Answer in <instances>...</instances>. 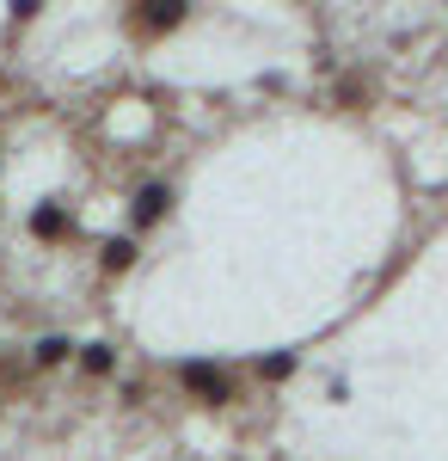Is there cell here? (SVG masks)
Wrapping results in <instances>:
<instances>
[{
    "instance_id": "obj_4",
    "label": "cell",
    "mask_w": 448,
    "mask_h": 461,
    "mask_svg": "<svg viewBox=\"0 0 448 461\" xmlns=\"http://www.w3.org/2000/svg\"><path fill=\"white\" fill-rule=\"evenodd\" d=\"M68 228H74V215L62 210V203H37L31 210V234L37 240H68Z\"/></svg>"
},
{
    "instance_id": "obj_1",
    "label": "cell",
    "mask_w": 448,
    "mask_h": 461,
    "mask_svg": "<svg viewBox=\"0 0 448 461\" xmlns=\"http://www.w3.org/2000/svg\"><path fill=\"white\" fill-rule=\"evenodd\" d=\"M178 382H184L191 400H203V406H228V400H234L228 369H215V363H178Z\"/></svg>"
},
{
    "instance_id": "obj_3",
    "label": "cell",
    "mask_w": 448,
    "mask_h": 461,
    "mask_svg": "<svg viewBox=\"0 0 448 461\" xmlns=\"http://www.w3.org/2000/svg\"><path fill=\"white\" fill-rule=\"evenodd\" d=\"M166 210H173V185H141L136 197H130V221H136V228L166 221Z\"/></svg>"
},
{
    "instance_id": "obj_6",
    "label": "cell",
    "mask_w": 448,
    "mask_h": 461,
    "mask_svg": "<svg viewBox=\"0 0 448 461\" xmlns=\"http://www.w3.org/2000/svg\"><path fill=\"white\" fill-rule=\"evenodd\" d=\"M80 369H86V375H111V369H117V345H104V339L80 345Z\"/></svg>"
},
{
    "instance_id": "obj_5",
    "label": "cell",
    "mask_w": 448,
    "mask_h": 461,
    "mask_svg": "<svg viewBox=\"0 0 448 461\" xmlns=\"http://www.w3.org/2000/svg\"><path fill=\"white\" fill-rule=\"evenodd\" d=\"M68 357H74V345L62 339V332H49V339H37V345H31V363H37V369H56V363H68Z\"/></svg>"
},
{
    "instance_id": "obj_8",
    "label": "cell",
    "mask_w": 448,
    "mask_h": 461,
    "mask_svg": "<svg viewBox=\"0 0 448 461\" xmlns=\"http://www.w3.org/2000/svg\"><path fill=\"white\" fill-rule=\"evenodd\" d=\"M136 265V240H104V271L117 277V271H130Z\"/></svg>"
},
{
    "instance_id": "obj_7",
    "label": "cell",
    "mask_w": 448,
    "mask_h": 461,
    "mask_svg": "<svg viewBox=\"0 0 448 461\" xmlns=\"http://www.w3.org/2000/svg\"><path fill=\"white\" fill-rule=\"evenodd\" d=\"M258 375H264V382H289V375H295V351H271V357H258Z\"/></svg>"
},
{
    "instance_id": "obj_9",
    "label": "cell",
    "mask_w": 448,
    "mask_h": 461,
    "mask_svg": "<svg viewBox=\"0 0 448 461\" xmlns=\"http://www.w3.org/2000/svg\"><path fill=\"white\" fill-rule=\"evenodd\" d=\"M338 99H345V105H363V99H369V86H363V80H345V86H338Z\"/></svg>"
},
{
    "instance_id": "obj_2",
    "label": "cell",
    "mask_w": 448,
    "mask_h": 461,
    "mask_svg": "<svg viewBox=\"0 0 448 461\" xmlns=\"http://www.w3.org/2000/svg\"><path fill=\"white\" fill-rule=\"evenodd\" d=\"M191 19V6L184 0H154V6H130V32L136 37H166V32H178Z\"/></svg>"
}]
</instances>
